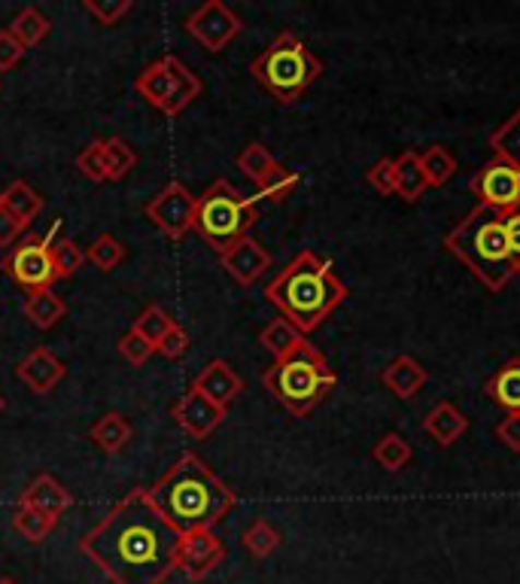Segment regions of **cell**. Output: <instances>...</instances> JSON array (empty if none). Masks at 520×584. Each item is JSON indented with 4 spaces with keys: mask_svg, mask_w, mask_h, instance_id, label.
I'll list each match as a JSON object with an SVG mask.
<instances>
[{
    "mask_svg": "<svg viewBox=\"0 0 520 584\" xmlns=\"http://www.w3.org/2000/svg\"><path fill=\"white\" fill-rule=\"evenodd\" d=\"M71 493L64 490V485L52 478V475H37L25 493H22V502L19 505H28V509H37V512L49 514V517H61V514L71 509Z\"/></svg>",
    "mask_w": 520,
    "mask_h": 584,
    "instance_id": "d6986e66",
    "label": "cell"
},
{
    "mask_svg": "<svg viewBox=\"0 0 520 584\" xmlns=\"http://www.w3.org/2000/svg\"><path fill=\"white\" fill-rule=\"evenodd\" d=\"M265 299L281 311L302 335L323 326V320L347 299V286L332 271V262L302 250L286 269L265 286Z\"/></svg>",
    "mask_w": 520,
    "mask_h": 584,
    "instance_id": "3957f363",
    "label": "cell"
},
{
    "mask_svg": "<svg viewBox=\"0 0 520 584\" xmlns=\"http://www.w3.org/2000/svg\"><path fill=\"white\" fill-rule=\"evenodd\" d=\"M49 247H52L49 238L31 235V238H25V243H19L13 253L3 259V271H7L22 289H28V293L52 289V284H56L58 277Z\"/></svg>",
    "mask_w": 520,
    "mask_h": 584,
    "instance_id": "30bf717a",
    "label": "cell"
},
{
    "mask_svg": "<svg viewBox=\"0 0 520 584\" xmlns=\"http://www.w3.org/2000/svg\"><path fill=\"white\" fill-rule=\"evenodd\" d=\"M0 584H15L13 579H0Z\"/></svg>",
    "mask_w": 520,
    "mask_h": 584,
    "instance_id": "681fc988",
    "label": "cell"
},
{
    "mask_svg": "<svg viewBox=\"0 0 520 584\" xmlns=\"http://www.w3.org/2000/svg\"><path fill=\"white\" fill-rule=\"evenodd\" d=\"M371 456H375V463H378L380 469L399 472L411 463V444L405 442L399 432H387V436L375 444Z\"/></svg>",
    "mask_w": 520,
    "mask_h": 584,
    "instance_id": "d6a6232c",
    "label": "cell"
},
{
    "mask_svg": "<svg viewBox=\"0 0 520 584\" xmlns=\"http://www.w3.org/2000/svg\"><path fill=\"white\" fill-rule=\"evenodd\" d=\"M56 517H49V514L37 512V509H28V505H19L13 514V527L15 533L22 536L25 541H46L52 533H56Z\"/></svg>",
    "mask_w": 520,
    "mask_h": 584,
    "instance_id": "4dcf8cb0",
    "label": "cell"
},
{
    "mask_svg": "<svg viewBox=\"0 0 520 584\" xmlns=\"http://www.w3.org/2000/svg\"><path fill=\"white\" fill-rule=\"evenodd\" d=\"M64 371H68L64 369V362H61L49 347H37V350H31L28 357L15 366V378L28 386L31 393L46 396L49 390H56V386L64 381Z\"/></svg>",
    "mask_w": 520,
    "mask_h": 584,
    "instance_id": "2e32d148",
    "label": "cell"
},
{
    "mask_svg": "<svg viewBox=\"0 0 520 584\" xmlns=\"http://www.w3.org/2000/svg\"><path fill=\"white\" fill-rule=\"evenodd\" d=\"M262 384L293 417H308L332 393L338 378L335 371L329 369L323 354L310 342H305L293 357L268 366L262 371Z\"/></svg>",
    "mask_w": 520,
    "mask_h": 584,
    "instance_id": "5b68a950",
    "label": "cell"
},
{
    "mask_svg": "<svg viewBox=\"0 0 520 584\" xmlns=\"http://www.w3.org/2000/svg\"><path fill=\"white\" fill-rule=\"evenodd\" d=\"M220 262L240 286H253L271 269V253L256 241L253 235H244L240 241H235L228 250L220 253Z\"/></svg>",
    "mask_w": 520,
    "mask_h": 584,
    "instance_id": "9a60e30c",
    "label": "cell"
},
{
    "mask_svg": "<svg viewBox=\"0 0 520 584\" xmlns=\"http://www.w3.org/2000/svg\"><path fill=\"white\" fill-rule=\"evenodd\" d=\"M22 223L15 219L3 204H0V247H10V243H15V238L22 235Z\"/></svg>",
    "mask_w": 520,
    "mask_h": 584,
    "instance_id": "7dc6e473",
    "label": "cell"
},
{
    "mask_svg": "<svg viewBox=\"0 0 520 584\" xmlns=\"http://www.w3.org/2000/svg\"><path fill=\"white\" fill-rule=\"evenodd\" d=\"M198 393H204L208 400L216 402L220 408H228L232 402L238 400V393L244 390V381L238 378V371L232 369L225 359H213L204 369L198 371L196 384Z\"/></svg>",
    "mask_w": 520,
    "mask_h": 584,
    "instance_id": "e0dca14e",
    "label": "cell"
},
{
    "mask_svg": "<svg viewBox=\"0 0 520 584\" xmlns=\"http://www.w3.org/2000/svg\"><path fill=\"white\" fill-rule=\"evenodd\" d=\"M119 354H122V359H126L128 366H134V369H138V366H146V359L153 357L155 350L150 347V344L143 342L138 332H131V329H128L126 335H122V342H119Z\"/></svg>",
    "mask_w": 520,
    "mask_h": 584,
    "instance_id": "b9f144b4",
    "label": "cell"
},
{
    "mask_svg": "<svg viewBox=\"0 0 520 584\" xmlns=\"http://www.w3.org/2000/svg\"><path fill=\"white\" fill-rule=\"evenodd\" d=\"M225 412H228V408H220V405L208 400L204 393H198L196 386H189L184 396L174 402V408H170L174 420H177L186 436H192L196 442L208 439L213 429L223 424Z\"/></svg>",
    "mask_w": 520,
    "mask_h": 584,
    "instance_id": "5bb4252c",
    "label": "cell"
},
{
    "mask_svg": "<svg viewBox=\"0 0 520 584\" xmlns=\"http://www.w3.org/2000/svg\"><path fill=\"white\" fill-rule=\"evenodd\" d=\"M298 186V174L289 171V168H283L281 162L265 174V180L256 186L259 189V195H253V201H271V204H281L286 201L293 192H296Z\"/></svg>",
    "mask_w": 520,
    "mask_h": 584,
    "instance_id": "1f68e13d",
    "label": "cell"
},
{
    "mask_svg": "<svg viewBox=\"0 0 520 584\" xmlns=\"http://www.w3.org/2000/svg\"><path fill=\"white\" fill-rule=\"evenodd\" d=\"M496 439L506 444L508 451L520 454V414H506L496 427Z\"/></svg>",
    "mask_w": 520,
    "mask_h": 584,
    "instance_id": "f6af8a7d",
    "label": "cell"
},
{
    "mask_svg": "<svg viewBox=\"0 0 520 584\" xmlns=\"http://www.w3.org/2000/svg\"><path fill=\"white\" fill-rule=\"evenodd\" d=\"M469 186L484 207H493L499 214L520 207V171H515L506 162H496V158L487 162Z\"/></svg>",
    "mask_w": 520,
    "mask_h": 584,
    "instance_id": "7c38bea8",
    "label": "cell"
},
{
    "mask_svg": "<svg viewBox=\"0 0 520 584\" xmlns=\"http://www.w3.org/2000/svg\"><path fill=\"white\" fill-rule=\"evenodd\" d=\"M10 34H13L19 44L31 49V46L43 44L46 37H49V31H52V22L46 19V15L37 10V7H25L22 13H15V19L10 22Z\"/></svg>",
    "mask_w": 520,
    "mask_h": 584,
    "instance_id": "83f0119b",
    "label": "cell"
},
{
    "mask_svg": "<svg viewBox=\"0 0 520 584\" xmlns=\"http://www.w3.org/2000/svg\"><path fill=\"white\" fill-rule=\"evenodd\" d=\"M134 88L146 104H153L155 110H162L165 116H177L201 95L204 83L177 56H162L138 73Z\"/></svg>",
    "mask_w": 520,
    "mask_h": 584,
    "instance_id": "ba28073f",
    "label": "cell"
},
{
    "mask_svg": "<svg viewBox=\"0 0 520 584\" xmlns=\"http://www.w3.org/2000/svg\"><path fill=\"white\" fill-rule=\"evenodd\" d=\"M0 204H3L22 226H28L31 219L43 211V195L34 186L25 183V180H13V183L0 192Z\"/></svg>",
    "mask_w": 520,
    "mask_h": 584,
    "instance_id": "d4e9b609",
    "label": "cell"
},
{
    "mask_svg": "<svg viewBox=\"0 0 520 584\" xmlns=\"http://www.w3.org/2000/svg\"><path fill=\"white\" fill-rule=\"evenodd\" d=\"M259 342H262V347L274 357V362H281V359L293 357L308 338H305L286 317H277V320H271V323L259 332Z\"/></svg>",
    "mask_w": 520,
    "mask_h": 584,
    "instance_id": "7402d4cb",
    "label": "cell"
},
{
    "mask_svg": "<svg viewBox=\"0 0 520 584\" xmlns=\"http://www.w3.org/2000/svg\"><path fill=\"white\" fill-rule=\"evenodd\" d=\"M250 73L277 104H296L308 92L310 83L320 80L323 64L308 46L298 40L296 34L283 31L262 56L253 58Z\"/></svg>",
    "mask_w": 520,
    "mask_h": 584,
    "instance_id": "8992f818",
    "label": "cell"
},
{
    "mask_svg": "<svg viewBox=\"0 0 520 584\" xmlns=\"http://www.w3.org/2000/svg\"><path fill=\"white\" fill-rule=\"evenodd\" d=\"M225 560V545L213 529H192L180 536V551H177V570L186 572V579L201 582L208 579Z\"/></svg>",
    "mask_w": 520,
    "mask_h": 584,
    "instance_id": "4fadbf2b",
    "label": "cell"
},
{
    "mask_svg": "<svg viewBox=\"0 0 520 584\" xmlns=\"http://www.w3.org/2000/svg\"><path fill=\"white\" fill-rule=\"evenodd\" d=\"M274 165H277V158L268 153L265 143H259V141L247 143V146L238 153V168L247 174L256 186L265 180V174L271 171Z\"/></svg>",
    "mask_w": 520,
    "mask_h": 584,
    "instance_id": "e575fe53",
    "label": "cell"
},
{
    "mask_svg": "<svg viewBox=\"0 0 520 584\" xmlns=\"http://www.w3.org/2000/svg\"><path fill=\"white\" fill-rule=\"evenodd\" d=\"M426 366H421L414 357H395L387 369L380 371V381H383V386L393 393L395 400L409 402L414 400L417 393H421L423 386H426Z\"/></svg>",
    "mask_w": 520,
    "mask_h": 584,
    "instance_id": "ac0fdd59",
    "label": "cell"
},
{
    "mask_svg": "<svg viewBox=\"0 0 520 584\" xmlns=\"http://www.w3.org/2000/svg\"><path fill=\"white\" fill-rule=\"evenodd\" d=\"M491 150L496 162H506L515 171H520V110H515L499 129L493 131Z\"/></svg>",
    "mask_w": 520,
    "mask_h": 584,
    "instance_id": "484cf974",
    "label": "cell"
},
{
    "mask_svg": "<svg viewBox=\"0 0 520 584\" xmlns=\"http://www.w3.org/2000/svg\"><path fill=\"white\" fill-rule=\"evenodd\" d=\"M240 545H244V551L250 557L265 560L268 555H274V551L281 548V529L274 527L271 521H265V517H256L253 524L244 529Z\"/></svg>",
    "mask_w": 520,
    "mask_h": 584,
    "instance_id": "f546056e",
    "label": "cell"
},
{
    "mask_svg": "<svg viewBox=\"0 0 520 584\" xmlns=\"http://www.w3.org/2000/svg\"><path fill=\"white\" fill-rule=\"evenodd\" d=\"M49 253H52V265H56V277L58 281H64V277H73L76 271L83 269L85 253L80 250V243L71 241V238H58L49 247Z\"/></svg>",
    "mask_w": 520,
    "mask_h": 584,
    "instance_id": "74e56055",
    "label": "cell"
},
{
    "mask_svg": "<svg viewBox=\"0 0 520 584\" xmlns=\"http://www.w3.org/2000/svg\"><path fill=\"white\" fill-rule=\"evenodd\" d=\"M426 174H423L421 165V153H402V156L395 158V195L405 201V204H414V201H421L426 195Z\"/></svg>",
    "mask_w": 520,
    "mask_h": 584,
    "instance_id": "44dd1931",
    "label": "cell"
},
{
    "mask_svg": "<svg viewBox=\"0 0 520 584\" xmlns=\"http://www.w3.org/2000/svg\"><path fill=\"white\" fill-rule=\"evenodd\" d=\"M146 497L177 533L213 529L238 502L235 490L220 481L198 454H184L170 463V469L146 487Z\"/></svg>",
    "mask_w": 520,
    "mask_h": 584,
    "instance_id": "7a4b0ae2",
    "label": "cell"
},
{
    "mask_svg": "<svg viewBox=\"0 0 520 584\" xmlns=\"http://www.w3.org/2000/svg\"><path fill=\"white\" fill-rule=\"evenodd\" d=\"M491 396L506 414H520V359H508L503 369L487 381Z\"/></svg>",
    "mask_w": 520,
    "mask_h": 584,
    "instance_id": "603a6c76",
    "label": "cell"
},
{
    "mask_svg": "<svg viewBox=\"0 0 520 584\" xmlns=\"http://www.w3.org/2000/svg\"><path fill=\"white\" fill-rule=\"evenodd\" d=\"M196 201L198 195H192L186 183L170 180L162 192H155L153 201L143 207V214L158 231H165L170 241H184L196 228Z\"/></svg>",
    "mask_w": 520,
    "mask_h": 584,
    "instance_id": "9c48e42d",
    "label": "cell"
},
{
    "mask_svg": "<svg viewBox=\"0 0 520 584\" xmlns=\"http://www.w3.org/2000/svg\"><path fill=\"white\" fill-rule=\"evenodd\" d=\"M256 219H259L256 201L240 195L223 177L208 186L196 201V228L216 253H223L244 235H250Z\"/></svg>",
    "mask_w": 520,
    "mask_h": 584,
    "instance_id": "52a82bcc",
    "label": "cell"
},
{
    "mask_svg": "<svg viewBox=\"0 0 520 584\" xmlns=\"http://www.w3.org/2000/svg\"><path fill=\"white\" fill-rule=\"evenodd\" d=\"M92 442L98 444L104 454H119V451H126L128 442H131V436H134V429L128 424L122 414L107 412L101 417L98 424L92 427Z\"/></svg>",
    "mask_w": 520,
    "mask_h": 584,
    "instance_id": "cb8c5ba5",
    "label": "cell"
},
{
    "mask_svg": "<svg viewBox=\"0 0 520 584\" xmlns=\"http://www.w3.org/2000/svg\"><path fill=\"white\" fill-rule=\"evenodd\" d=\"M25 52H28V49L19 44L13 34H10V31H7V28L0 31V73L13 71L15 64H19V61L25 58Z\"/></svg>",
    "mask_w": 520,
    "mask_h": 584,
    "instance_id": "7bdbcfd3",
    "label": "cell"
},
{
    "mask_svg": "<svg viewBox=\"0 0 520 584\" xmlns=\"http://www.w3.org/2000/svg\"><path fill=\"white\" fill-rule=\"evenodd\" d=\"M506 238L511 259H515V269H518L520 274V207H515V211H508L506 214Z\"/></svg>",
    "mask_w": 520,
    "mask_h": 584,
    "instance_id": "bcb514c9",
    "label": "cell"
},
{
    "mask_svg": "<svg viewBox=\"0 0 520 584\" xmlns=\"http://www.w3.org/2000/svg\"><path fill=\"white\" fill-rule=\"evenodd\" d=\"M104 153H107V174H110V180H122V177H128V174L134 171V165H138L134 146L122 141V138L104 141Z\"/></svg>",
    "mask_w": 520,
    "mask_h": 584,
    "instance_id": "8d00e7d4",
    "label": "cell"
},
{
    "mask_svg": "<svg viewBox=\"0 0 520 584\" xmlns=\"http://www.w3.org/2000/svg\"><path fill=\"white\" fill-rule=\"evenodd\" d=\"M3 408H7V400H3V396H0V414H3Z\"/></svg>",
    "mask_w": 520,
    "mask_h": 584,
    "instance_id": "c3c4849f",
    "label": "cell"
},
{
    "mask_svg": "<svg viewBox=\"0 0 520 584\" xmlns=\"http://www.w3.org/2000/svg\"><path fill=\"white\" fill-rule=\"evenodd\" d=\"M122 259H126V247L116 241L113 235H98L95 241L88 243V250H85V262H92L98 271L119 269Z\"/></svg>",
    "mask_w": 520,
    "mask_h": 584,
    "instance_id": "d590c367",
    "label": "cell"
},
{
    "mask_svg": "<svg viewBox=\"0 0 520 584\" xmlns=\"http://www.w3.org/2000/svg\"><path fill=\"white\" fill-rule=\"evenodd\" d=\"M186 350H189V332L180 323L170 329L168 335H165V342L155 347V354H162L165 359H180Z\"/></svg>",
    "mask_w": 520,
    "mask_h": 584,
    "instance_id": "ee69618b",
    "label": "cell"
},
{
    "mask_svg": "<svg viewBox=\"0 0 520 584\" xmlns=\"http://www.w3.org/2000/svg\"><path fill=\"white\" fill-rule=\"evenodd\" d=\"M64 301L58 299L52 289H37V293H28L25 299V317L37 329H52L58 326V320L64 317Z\"/></svg>",
    "mask_w": 520,
    "mask_h": 584,
    "instance_id": "4316f807",
    "label": "cell"
},
{
    "mask_svg": "<svg viewBox=\"0 0 520 584\" xmlns=\"http://www.w3.org/2000/svg\"><path fill=\"white\" fill-rule=\"evenodd\" d=\"M180 536L184 533L155 512L146 487H138L85 533L80 551L107 572L113 584H165L177 570Z\"/></svg>",
    "mask_w": 520,
    "mask_h": 584,
    "instance_id": "6da1fadb",
    "label": "cell"
},
{
    "mask_svg": "<svg viewBox=\"0 0 520 584\" xmlns=\"http://www.w3.org/2000/svg\"><path fill=\"white\" fill-rule=\"evenodd\" d=\"M445 250L460 259L491 293L506 289L508 281L518 274L511 250H508L506 214L484 204L472 207L457 223V228L445 238Z\"/></svg>",
    "mask_w": 520,
    "mask_h": 584,
    "instance_id": "277c9868",
    "label": "cell"
},
{
    "mask_svg": "<svg viewBox=\"0 0 520 584\" xmlns=\"http://www.w3.org/2000/svg\"><path fill=\"white\" fill-rule=\"evenodd\" d=\"M423 429H426V432H429V436H433L441 448H450L457 439H463L465 429H469V420H465V414L460 412L457 405H450V402H438L436 408L426 414Z\"/></svg>",
    "mask_w": 520,
    "mask_h": 584,
    "instance_id": "ffe728a7",
    "label": "cell"
},
{
    "mask_svg": "<svg viewBox=\"0 0 520 584\" xmlns=\"http://www.w3.org/2000/svg\"><path fill=\"white\" fill-rule=\"evenodd\" d=\"M423 174H426V183L429 186H445L450 183V177L457 174V158L450 156L441 143H433L426 153H421Z\"/></svg>",
    "mask_w": 520,
    "mask_h": 584,
    "instance_id": "836d02e7",
    "label": "cell"
},
{
    "mask_svg": "<svg viewBox=\"0 0 520 584\" xmlns=\"http://www.w3.org/2000/svg\"><path fill=\"white\" fill-rule=\"evenodd\" d=\"M368 186L378 195H395V158H380L366 171Z\"/></svg>",
    "mask_w": 520,
    "mask_h": 584,
    "instance_id": "60d3db41",
    "label": "cell"
},
{
    "mask_svg": "<svg viewBox=\"0 0 520 584\" xmlns=\"http://www.w3.org/2000/svg\"><path fill=\"white\" fill-rule=\"evenodd\" d=\"M85 13L92 15L98 25H116V22H122L131 10H134V0H85L83 3Z\"/></svg>",
    "mask_w": 520,
    "mask_h": 584,
    "instance_id": "ab89813d",
    "label": "cell"
},
{
    "mask_svg": "<svg viewBox=\"0 0 520 584\" xmlns=\"http://www.w3.org/2000/svg\"><path fill=\"white\" fill-rule=\"evenodd\" d=\"M240 28H244V22L225 7L223 0H208L186 19L189 37H196L208 52H223L225 46L238 37Z\"/></svg>",
    "mask_w": 520,
    "mask_h": 584,
    "instance_id": "8fae6325",
    "label": "cell"
},
{
    "mask_svg": "<svg viewBox=\"0 0 520 584\" xmlns=\"http://www.w3.org/2000/svg\"><path fill=\"white\" fill-rule=\"evenodd\" d=\"M177 326V320L162 308V305H150V308H143L141 314L134 317V323H131V332H138L143 342L150 344V347H158V344L165 342V335H168L170 329Z\"/></svg>",
    "mask_w": 520,
    "mask_h": 584,
    "instance_id": "f1b7e54d",
    "label": "cell"
},
{
    "mask_svg": "<svg viewBox=\"0 0 520 584\" xmlns=\"http://www.w3.org/2000/svg\"><path fill=\"white\" fill-rule=\"evenodd\" d=\"M76 168L92 180V183H107V153H104V141H92L83 153L76 156Z\"/></svg>",
    "mask_w": 520,
    "mask_h": 584,
    "instance_id": "f35d334b",
    "label": "cell"
}]
</instances>
